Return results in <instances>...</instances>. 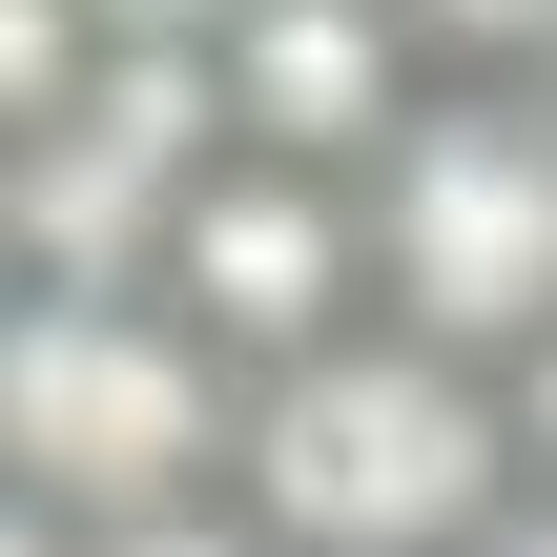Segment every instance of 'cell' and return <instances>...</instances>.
I'll return each instance as SVG.
<instances>
[{
    "mask_svg": "<svg viewBox=\"0 0 557 557\" xmlns=\"http://www.w3.org/2000/svg\"><path fill=\"white\" fill-rule=\"evenodd\" d=\"M496 413H517V475H537V496H557V331H537V351H517V372H496Z\"/></svg>",
    "mask_w": 557,
    "mask_h": 557,
    "instance_id": "30bf717a",
    "label": "cell"
},
{
    "mask_svg": "<svg viewBox=\"0 0 557 557\" xmlns=\"http://www.w3.org/2000/svg\"><path fill=\"white\" fill-rule=\"evenodd\" d=\"M83 83H103V21L83 0H0V145H41Z\"/></svg>",
    "mask_w": 557,
    "mask_h": 557,
    "instance_id": "8992f818",
    "label": "cell"
},
{
    "mask_svg": "<svg viewBox=\"0 0 557 557\" xmlns=\"http://www.w3.org/2000/svg\"><path fill=\"white\" fill-rule=\"evenodd\" d=\"M393 21H413V62H434V83H517L557 0H393Z\"/></svg>",
    "mask_w": 557,
    "mask_h": 557,
    "instance_id": "52a82bcc",
    "label": "cell"
},
{
    "mask_svg": "<svg viewBox=\"0 0 557 557\" xmlns=\"http://www.w3.org/2000/svg\"><path fill=\"white\" fill-rule=\"evenodd\" d=\"M351 227H372V331L517 372L557 331V103L537 83H434L393 124V165L351 186Z\"/></svg>",
    "mask_w": 557,
    "mask_h": 557,
    "instance_id": "3957f363",
    "label": "cell"
},
{
    "mask_svg": "<svg viewBox=\"0 0 557 557\" xmlns=\"http://www.w3.org/2000/svg\"><path fill=\"white\" fill-rule=\"evenodd\" d=\"M227 434H248V372L165 289H0V496H41L62 537L227 496Z\"/></svg>",
    "mask_w": 557,
    "mask_h": 557,
    "instance_id": "7a4b0ae2",
    "label": "cell"
},
{
    "mask_svg": "<svg viewBox=\"0 0 557 557\" xmlns=\"http://www.w3.org/2000/svg\"><path fill=\"white\" fill-rule=\"evenodd\" d=\"M83 21H103V62H207L248 0H83Z\"/></svg>",
    "mask_w": 557,
    "mask_h": 557,
    "instance_id": "9c48e42d",
    "label": "cell"
},
{
    "mask_svg": "<svg viewBox=\"0 0 557 557\" xmlns=\"http://www.w3.org/2000/svg\"><path fill=\"white\" fill-rule=\"evenodd\" d=\"M165 310H186L227 372H289V351L372 331V227H351V186L227 145V165L186 186V227H165Z\"/></svg>",
    "mask_w": 557,
    "mask_h": 557,
    "instance_id": "277c9868",
    "label": "cell"
},
{
    "mask_svg": "<svg viewBox=\"0 0 557 557\" xmlns=\"http://www.w3.org/2000/svg\"><path fill=\"white\" fill-rule=\"evenodd\" d=\"M227 517L269 557H475L517 517V413H496V372H455L413 331H331V351L248 372Z\"/></svg>",
    "mask_w": 557,
    "mask_h": 557,
    "instance_id": "6da1fadb",
    "label": "cell"
},
{
    "mask_svg": "<svg viewBox=\"0 0 557 557\" xmlns=\"http://www.w3.org/2000/svg\"><path fill=\"white\" fill-rule=\"evenodd\" d=\"M0 557H62V517H41V496H0Z\"/></svg>",
    "mask_w": 557,
    "mask_h": 557,
    "instance_id": "7c38bea8",
    "label": "cell"
},
{
    "mask_svg": "<svg viewBox=\"0 0 557 557\" xmlns=\"http://www.w3.org/2000/svg\"><path fill=\"white\" fill-rule=\"evenodd\" d=\"M475 557H557V496H537V475H517V517H496Z\"/></svg>",
    "mask_w": 557,
    "mask_h": 557,
    "instance_id": "8fae6325",
    "label": "cell"
},
{
    "mask_svg": "<svg viewBox=\"0 0 557 557\" xmlns=\"http://www.w3.org/2000/svg\"><path fill=\"white\" fill-rule=\"evenodd\" d=\"M413 103H434V62H413L393 0H248V21L207 41V124H227L248 165H310V186H372Z\"/></svg>",
    "mask_w": 557,
    "mask_h": 557,
    "instance_id": "5b68a950",
    "label": "cell"
},
{
    "mask_svg": "<svg viewBox=\"0 0 557 557\" xmlns=\"http://www.w3.org/2000/svg\"><path fill=\"white\" fill-rule=\"evenodd\" d=\"M517 83H537V103H557V21H537V62H517Z\"/></svg>",
    "mask_w": 557,
    "mask_h": 557,
    "instance_id": "4fadbf2b",
    "label": "cell"
},
{
    "mask_svg": "<svg viewBox=\"0 0 557 557\" xmlns=\"http://www.w3.org/2000/svg\"><path fill=\"white\" fill-rule=\"evenodd\" d=\"M62 557H269V537H248L227 496H165V517H83Z\"/></svg>",
    "mask_w": 557,
    "mask_h": 557,
    "instance_id": "ba28073f",
    "label": "cell"
}]
</instances>
